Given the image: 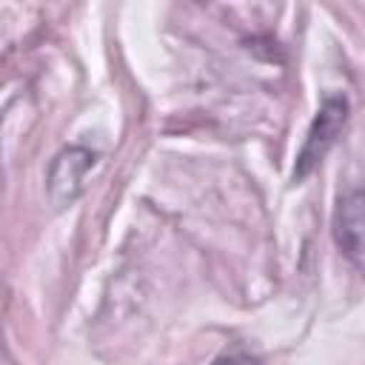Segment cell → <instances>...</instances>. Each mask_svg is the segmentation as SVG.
Instances as JSON below:
<instances>
[{
    "label": "cell",
    "mask_w": 365,
    "mask_h": 365,
    "mask_svg": "<svg viewBox=\"0 0 365 365\" xmlns=\"http://www.w3.org/2000/svg\"><path fill=\"white\" fill-rule=\"evenodd\" d=\"M211 365H259V359L251 356V354H245V351H231V354L217 356Z\"/></svg>",
    "instance_id": "277c9868"
},
{
    "label": "cell",
    "mask_w": 365,
    "mask_h": 365,
    "mask_svg": "<svg viewBox=\"0 0 365 365\" xmlns=\"http://www.w3.org/2000/svg\"><path fill=\"white\" fill-rule=\"evenodd\" d=\"M334 240L339 251L365 271V188L339 197L334 211Z\"/></svg>",
    "instance_id": "3957f363"
},
{
    "label": "cell",
    "mask_w": 365,
    "mask_h": 365,
    "mask_svg": "<svg viewBox=\"0 0 365 365\" xmlns=\"http://www.w3.org/2000/svg\"><path fill=\"white\" fill-rule=\"evenodd\" d=\"M348 114H351V106H348L345 94H328L322 100V106L317 108V117L308 125L305 143H302V148L297 154L294 180H305L325 160V154L334 148L336 137L342 134V128L348 123Z\"/></svg>",
    "instance_id": "6da1fadb"
},
{
    "label": "cell",
    "mask_w": 365,
    "mask_h": 365,
    "mask_svg": "<svg viewBox=\"0 0 365 365\" xmlns=\"http://www.w3.org/2000/svg\"><path fill=\"white\" fill-rule=\"evenodd\" d=\"M94 163H97V151H91L86 145H68V148L57 151V157L51 160L48 174H46L48 200L57 208L71 205L83 194L86 174L94 168Z\"/></svg>",
    "instance_id": "7a4b0ae2"
}]
</instances>
